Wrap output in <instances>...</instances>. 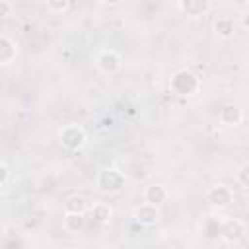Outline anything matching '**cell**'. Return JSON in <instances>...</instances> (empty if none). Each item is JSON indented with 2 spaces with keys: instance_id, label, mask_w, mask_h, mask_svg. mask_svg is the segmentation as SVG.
<instances>
[{
  "instance_id": "obj_14",
  "label": "cell",
  "mask_w": 249,
  "mask_h": 249,
  "mask_svg": "<svg viewBox=\"0 0 249 249\" xmlns=\"http://www.w3.org/2000/svg\"><path fill=\"white\" fill-rule=\"evenodd\" d=\"M89 216L95 224L99 226H105L111 222V216H113V208L107 204V202H95L91 208H89Z\"/></svg>"
},
{
  "instance_id": "obj_15",
  "label": "cell",
  "mask_w": 249,
  "mask_h": 249,
  "mask_svg": "<svg viewBox=\"0 0 249 249\" xmlns=\"http://www.w3.org/2000/svg\"><path fill=\"white\" fill-rule=\"evenodd\" d=\"M62 228L68 233H80L86 228V218L84 214H64L62 218Z\"/></svg>"
},
{
  "instance_id": "obj_19",
  "label": "cell",
  "mask_w": 249,
  "mask_h": 249,
  "mask_svg": "<svg viewBox=\"0 0 249 249\" xmlns=\"http://www.w3.org/2000/svg\"><path fill=\"white\" fill-rule=\"evenodd\" d=\"M14 12V4L8 0H0V18H8Z\"/></svg>"
},
{
  "instance_id": "obj_16",
  "label": "cell",
  "mask_w": 249,
  "mask_h": 249,
  "mask_svg": "<svg viewBox=\"0 0 249 249\" xmlns=\"http://www.w3.org/2000/svg\"><path fill=\"white\" fill-rule=\"evenodd\" d=\"M220 230H222V218L218 216H206L202 222V233L208 239H216L220 237Z\"/></svg>"
},
{
  "instance_id": "obj_17",
  "label": "cell",
  "mask_w": 249,
  "mask_h": 249,
  "mask_svg": "<svg viewBox=\"0 0 249 249\" xmlns=\"http://www.w3.org/2000/svg\"><path fill=\"white\" fill-rule=\"evenodd\" d=\"M72 8L70 0H47V10L51 14H64Z\"/></svg>"
},
{
  "instance_id": "obj_18",
  "label": "cell",
  "mask_w": 249,
  "mask_h": 249,
  "mask_svg": "<svg viewBox=\"0 0 249 249\" xmlns=\"http://www.w3.org/2000/svg\"><path fill=\"white\" fill-rule=\"evenodd\" d=\"M235 181L241 189H249V165L247 163L239 167V171L235 173Z\"/></svg>"
},
{
  "instance_id": "obj_6",
  "label": "cell",
  "mask_w": 249,
  "mask_h": 249,
  "mask_svg": "<svg viewBox=\"0 0 249 249\" xmlns=\"http://www.w3.org/2000/svg\"><path fill=\"white\" fill-rule=\"evenodd\" d=\"M132 218H134L136 224H140V226H144V228H152V226H156V224L160 222L161 212H160L158 206L148 204V202H142V204H138V206L132 210Z\"/></svg>"
},
{
  "instance_id": "obj_2",
  "label": "cell",
  "mask_w": 249,
  "mask_h": 249,
  "mask_svg": "<svg viewBox=\"0 0 249 249\" xmlns=\"http://www.w3.org/2000/svg\"><path fill=\"white\" fill-rule=\"evenodd\" d=\"M95 185L101 193L105 195H117L124 189L126 185V177L121 169L117 167H105L97 173V179H95Z\"/></svg>"
},
{
  "instance_id": "obj_12",
  "label": "cell",
  "mask_w": 249,
  "mask_h": 249,
  "mask_svg": "<svg viewBox=\"0 0 249 249\" xmlns=\"http://www.w3.org/2000/svg\"><path fill=\"white\" fill-rule=\"evenodd\" d=\"M165 198H167V189L160 183H152L144 189V202H148V204L160 206L161 202H165Z\"/></svg>"
},
{
  "instance_id": "obj_5",
  "label": "cell",
  "mask_w": 249,
  "mask_h": 249,
  "mask_svg": "<svg viewBox=\"0 0 249 249\" xmlns=\"http://www.w3.org/2000/svg\"><path fill=\"white\" fill-rule=\"evenodd\" d=\"M206 202L212 208H226L233 202V191L228 185H212L206 191Z\"/></svg>"
},
{
  "instance_id": "obj_9",
  "label": "cell",
  "mask_w": 249,
  "mask_h": 249,
  "mask_svg": "<svg viewBox=\"0 0 249 249\" xmlns=\"http://www.w3.org/2000/svg\"><path fill=\"white\" fill-rule=\"evenodd\" d=\"M212 29L220 39H230L237 31V21L231 16H218L212 23Z\"/></svg>"
},
{
  "instance_id": "obj_10",
  "label": "cell",
  "mask_w": 249,
  "mask_h": 249,
  "mask_svg": "<svg viewBox=\"0 0 249 249\" xmlns=\"http://www.w3.org/2000/svg\"><path fill=\"white\" fill-rule=\"evenodd\" d=\"M218 119H220V123H222L224 126H237V124L243 121V113H241V109H239L237 105L228 103V105H224V107L220 109Z\"/></svg>"
},
{
  "instance_id": "obj_7",
  "label": "cell",
  "mask_w": 249,
  "mask_h": 249,
  "mask_svg": "<svg viewBox=\"0 0 249 249\" xmlns=\"http://www.w3.org/2000/svg\"><path fill=\"white\" fill-rule=\"evenodd\" d=\"M220 237L226 243H237L245 237V224L239 218H226L222 220V230H220Z\"/></svg>"
},
{
  "instance_id": "obj_21",
  "label": "cell",
  "mask_w": 249,
  "mask_h": 249,
  "mask_svg": "<svg viewBox=\"0 0 249 249\" xmlns=\"http://www.w3.org/2000/svg\"><path fill=\"white\" fill-rule=\"evenodd\" d=\"M70 249H78V247H70Z\"/></svg>"
},
{
  "instance_id": "obj_11",
  "label": "cell",
  "mask_w": 249,
  "mask_h": 249,
  "mask_svg": "<svg viewBox=\"0 0 249 249\" xmlns=\"http://www.w3.org/2000/svg\"><path fill=\"white\" fill-rule=\"evenodd\" d=\"M16 56H18V47H16V43H14L8 35L0 33V66L14 62Z\"/></svg>"
},
{
  "instance_id": "obj_4",
  "label": "cell",
  "mask_w": 249,
  "mask_h": 249,
  "mask_svg": "<svg viewBox=\"0 0 249 249\" xmlns=\"http://www.w3.org/2000/svg\"><path fill=\"white\" fill-rule=\"evenodd\" d=\"M95 66H97V70H99L101 74L113 76V74H117V72L121 70L123 58H121V54H119L117 51H113V49H103V51H99V54H97V58H95Z\"/></svg>"
},
{
  "instance_id": "obj_8",
  "label": "cell",
  "mask_w": 249,
  "mask_h": 249,
  "mask_svg": "<svg viewBox=\"0 0 249 249\" xmlns=\"http://www.w3.org/2000/svg\"><path fill=\"white\" fill-rule=\"evenodd\" d=\"M177 8L185 14V16H204L206 12H210L214 8V2L208 0H179Z\"/></svg>"
},
{
  "instance_id": "obj_13",
  "label": "cell",
  "mask_w": 249,
  "mask_h": 249,
  "mask_svg": "<svg viewBox=\"0 0 249 249\" xmlns=\"http://www.w3.org/2000/svg\"><path fill=\"white\" fill-rule=\"evenodd\" d=\"M62 210L64 214H86L88 210V200L84 195H70L66 196V200L62 202Z\"/></svg>"
},
{
  "instance_id": "obj_1",
  "label": "cell",
  "mask_w": 249,
  "mask_h": 249,
  "mask_svg": "<svg viewBox=\"0 0 249 249\" xmlns=\"http://www.w3.org/2000/svg\"><path fill=\"white\" fill-rule=\"evenodd\" d=\"M200 86H202L200 78L193 70H189V68H181V70L173 72L171 78H169V89L175 95H179V97H193V95H196L200 91Z\"/></svg>"
},
{
  "instance_id": "obj_20",
  "label": "cell",
  "mask_w": 249,
  "mask_h": 249,
  "mask_svg": "<svg viewBox=\"0 0 249 249\" xmlns=\"http://www.w3.org/2000/svg\"><path fill=\"white\" fill-rule=\"evenodd\" d=\"M8 179H10V167L4 161H0V185H4Z\"/></svg>"
},
{
  "instance_id": "obj_3",
  "label": "cell",
  "mask_w": 249,
  "mask_h": 249,
  "mask_svg": "<svg viewBox=\"0 0 249 249\" xmlns=\"http://www.w3.org/2000/svg\"><path fill=\"white\" fill-rule=\"evenodd\" d=\"M58 142L64 150L76 152V150H82L86 146L88 134H86L84 126H80V124H66L58 130Z\"/></svg>"
}]
</instances>
